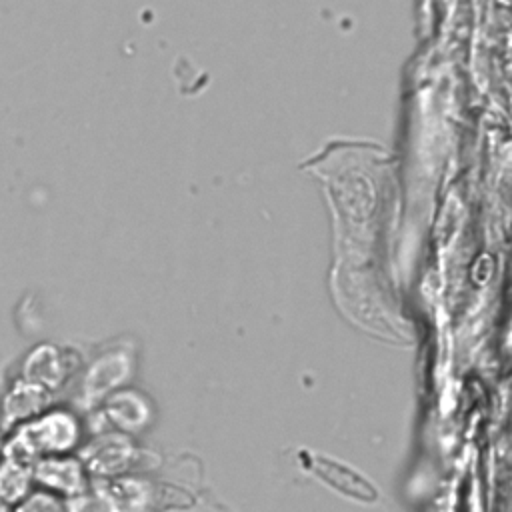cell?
Listing matches in <instances>:
<instances>
[{
    "instance_id": "1",
    "label": "cell",
    "mask_w": 512,
    "mask_h": 512,
    "mask_svg": "<svg viewBox=\"0 0 512 512\" xmlns=\"http://www.w3.org/2000/svg\"><path fill=\"white\" fill-rule=\"evenodd\" d=\"M314 468L322 478H326V482H330L334 488H338L346 494H352L362 500L376 498V490L362 476H358L356 472H352L350 468H346L338 462H326L324 458H320V460H316Z\"/></svg>"
}]
</instances>
